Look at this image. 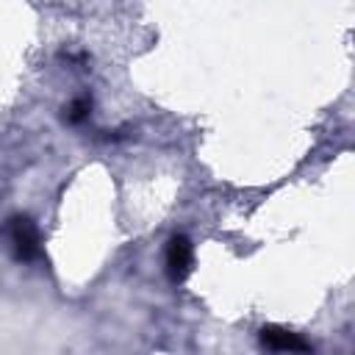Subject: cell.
I'll return each instance as SVG.
<instances>
[{
	"instance_id": "1",
	"label": "cell",
	"mask_w": 355,
	"mask_h": 355,
	"mask_svg": "<svg viewBox=\"0 0 355 355\" xmlns=\"http://www.w3.org/2000/svg\"><path fill=\"white\" fill-rule=\"evenodd\" d=\"M6 239L17 261H36L42 255V241L39 230L28 216H14L6 225Z\"/></svg>"
},
{
	"instance_id": "2",
	"label": "cell",
	"mask_w": 355,
	"mask_h": 355,
	"mask_svg": "<svg viewBox=\"0 0 355 355\" xmlns=\"http://www.w3.org/2000/svg\"><path fill=\"white\" fill-rule=\"evenodd\" d=\"M194 263V250L186 236H172L166 244V275L172 283H180L189 277Z\"/></svg>"
},
{
	"instance_id": "3",
	"label": "cell",
	"mask_w": 355,
	"mask_h": 355,
	"mask_svg": "<svg viewBox=\"0 0 355 355\" xmlns=\"http://www.w3.org/2000/svg\"><path fill=\"white\" fill-rule=\"evenodd\" d=\"M261 344L275 352H311V344L305 338H300L297 333L286 327H275V324L261 327Z\"/></svg>"
},
{
	"instance_id": "4",
	"label": "cell",
	"mask_w": 355,
	"mask_h": 355,
	"mask_svg": "<svg viewBox=\"0 0 355 355\" xmlns=\"http://www.w3.org/2000/svg\"><path fill=\"white\" fill-rule=\"evenodd\" d=\"M89 111H92V97H75L64 108V119L72 122V125H80L83 119H89Z\"/></svg>"
}]
</instances>
